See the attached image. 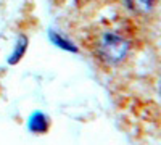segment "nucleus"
I'll return each mask as SVG.
<instances>
[{
  "instance_id": "obj_5",
  "label": "nucleus",
  "mask_w": 161,
  "mask_h": 145,
  "mask_svg": "<svg viewBox=\"0 0 161 145\" xmlns=\"http://www.w3.org/2000/svg\"><path fill=\"white\" fill-rule=\"evenodd\" d=\"M50 37H52V41L55 42L57 45H60V47H63V48H66V50H71V52H74V50H76V48L71 45V42L64 41V39H63L61 36H58L57 32H52V34H50Z\"/></svg>"
},
{
  "instance_id": "obj_6",
  "label": "nucleus",
  "mask_w": 161,
  "mask_h": 145,
  "mask_svg": "<svg viewBox=\"0 0 161 145\" xmlns=\"http://www.w3.org/2000/svg\"><path fill=\"white\" fill-rule=\"evenodd\" d=\"M159 89H161V87H159Z\"/></svg>"
},
{
  "instance_id": "obj_2",
  "label": "nucleus",
  "mask_w": 161,
  "mask_h": 145,
  "mask_svg": "<svg viewBox=\"0 0 161 145\" xmlns=\"http://www.w3.org/2000/svg\"><path fill=\"white\" fill-rule=\"evenodd\" d=\"M129 7L134 11H139V13H147L148 10H152L155 0H127Z\"/></svg>"
},
{
  "instance_id": "obj_4",
  "label": "nucleus",
  "mask_w": 161,
  "mask_h": 145,
  "mask_svg": "<svg viewBox=\"0 0 161 145\" xmlns=\"http://www.w3.org/2000/svg\"><path fill=\"white\" fill-rule=\"evenodd\" d=\"M26 47H28V39H26V37H21V39H19V42L16 44V48H15V52H13L11 58H10V63H16V61L24 55Z\"/></svg>"
},
{
  "instance_id": "obj_1",
  "label": "nucleus",
  "mask_w": 161,
  "mask_h": 145,
  "mask_svg": "<svg viewBox=\"0 0 161 145\" xmlns=\"http://www.w3.org/2000/svg\"><path fill=\"white\" fill-rule=\"evenodd\" d=\"M129 52V44L118 34H105L98 45L100 57L108 63L121 61Z\"/></svg>"
},
{
  "instance_id": "obj_3",
  "label": "nucleus",
  "mask_w": 161,
  "mask_h": 145,
  "mask_svg": "<svg viewBox=\"0 0 161 145\" xmlns=\"http://www.w3.org/2000/svg\"><path fill=\"white\" fill-rule=\"evenodd\" d=\"M29 127L32 131H36V132H44V131L47 129V120H45V116L40 114V113H36L31 118V121H29Z\"/></svg>"
}]
</instances>
